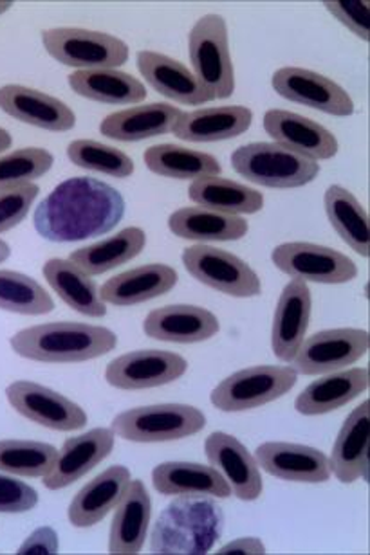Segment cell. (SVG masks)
<instances>
[{"label": "cell", "instance_id": "cell-1", "mask_svg": "<svg viewBox=\"0 0 370 555\" xmlns=\"http://www.w3.org/2000/svg\"><path fill=\"white\" fill-rule=\"evenodd\" d=\"M124 214L118 190L91 177H75L43 198L35 211V228L46 241H86L113 231Z\"/></svg>", "mask_w": 370, "mask_h": 555}, {"label": "cell", "instance_id": "cell-2", "mask_svg": "<svg viewBox=\"0 0 370 555\" xmlns=\"http://www.w3.org/2000/svg\"><path fill=\"white\" fill-rule=\"evenodd\" d=\"M11 348L21 358L38 363H84L113 352L118 337L105 326L86 323H46L29 326L11 337Z\"/></svg>", "mask_w": 370, "mask_h": 555}, {"label": "cell", "instance_id": "cell-3", "mask_svg": "<svg viewBox=\"0 0 370 555\" xmlns=\"http://www.w3.org/2000/svg\"><path fill=\"white\" fill-rule=\"evenodd\" d=\"M225 527V513L212 496H179L152 530V554L204 555Z\"/></svg>", "mask_w": 370, "mask_h": 555}, {"label": "cell", "instance_id": "cell-4", "mask_svg": "<svg viewBox=\"0 0 370 555\" xmlns=\"http://www.w3.org/2000/svg\"><path fill=\"white\" fill-rule=\"evenodd\" d=\"M231 166L246 181L279 190L306 186L320 173L317 160L279 143L241 146L231 155Z\"/></svg>", "mask_w": 370, "mask_h": 555}, {"label": "cell", "instance_id": "cell-5", "mask_svg": "<svg viewBox=\"0 0 370 555\" xmlns=\"http://www.w3.org/2000/svg\"><path fill=\"white\" fill-rule=\"evenodd\" d=\"M190 60L193 76L212 100H226L235 91V70L231 62L228 26L220 15L199 18L190 33Z\"/></svg>", "mask_w": 370, "mask_h": 555}, {"label": "cell", "instance_id": "cell-6", "mask_svg": "<svg viewBox=\"0 0 370 555\" xmlns=\"http://www.w3.org/2000/svg\"><path fill=\"white\" fill-rule=\"evenodd\" d=\"M42 43L56 62L81 70L118 69L129 60L127 43L109 33L54 27L42 33Z\"/></svg>", "mask_w": 370, "mask_h": 555}, {"label": "cell", "instance_id": "cell-7", "mask_svg": "<svg viewBox=\"0 0 370 555\" xmlns=\"http://www.w3.org/2000/svg\"><path fill=\"white\" fill-rule=\"evenodd\" d=\"M206 426V416L187 404H156L119 413L113 421L114 435L130 442H173L192 437Z\"/></svg>", "mask_w": 370, "mask_h": 555}, {"label": "cell", "instance_id": "cell-8", "mask_svg": "<svg viewBox=\"0 0 370 555\" xmlns=\"http://www.w3.org/2000/svg\"><path fill=\"white\" fill-rule=\"evenodd\" d=\"M298 374L293 366H253L226 377L212 391V404L226 413L247 412L277 401L293 390Z\"/></svg>", "mask_w": 370, "mask_h": 555}, {"label": "cell", "instance_id": "cell-9", "mask_svg": "<svg viewBox=\"0 0 370 555\" xmlns=\"http://www.w3.org/2000/svg\"><path fill=\"white\" fill-rule=\"evenodd\" d=\"M183 263L188 273L206 287L233 298H253L263 293L260 278L244 260L212 246L184 249Z\"/></svg>", "mask_w": 370, "mask_h": 555}, {"label": "cell", "instance_id": "cell-10", "mask_svg": "<svg viewBox=\"0 0 370 555\" xmlns=\"http://www.w3.org/2000/svg\"><path fill=\"white\" fill-rule=\"evenodd\" d=\"M369 332L360 328H334L318 332L302 343L293 358L296 374L323 375L360 361L369 352Z\"/></svg>", "mask_w": 370, "mask_h": 555}, {"label": "cell", "instance_id": "cell-11", "mask_svg": "<svg viewBox=\"0 0 370 555\" xmlns=\"http://www.w3.org/2000/svg\"><path fill=\"white\" fill-rule=\"evenodd\" d=\"M271 260L275 268L302 282L339 285L358 276L356 263L344 253L309 242L282 244L273 249Z\"/></svg>", "mask_w": 370, "mask_h": 555}, {"label": "cell", "instance_id": "cell-12", "mask_svg": "<svg viewBox=\"0 0 370 555\" xmlns=\"http://www.w3.org/2000/svg\"><path fill=\"white\" fill-rule=\"evenodd\" d=\"M5 396L15 412L38 426L54 431H75L87 424V413L76 402L31 380H16L8 386Z\"/></svg>", "mask_w": 370, "mask_h": 555}, {"label": "cell", "instance_id": "cell-13", "mask_svg": "<svg viewBox=\"0 0 370 555\" xmlns=\"http://www.w3.org/2000/svg\"><path fill=\"white\" fill-rule=\"evenodd\" d=\"M187 369V361L178 353L136 350L109 363L105 379L118 390H149L181 379Z\"/></svg>", "mask_w": 370, "mask_h": 555}, {"label": "cell", "instance_id": "cell-14", "mask_svg": "<svg viewBox=\"0 0 370 555\" xmlns=\"http://www.w3.org/2000/svg\"><path fill=\"white\" fill-rule=\"evenodd\" d=\"M275 91L290 102L306 105L320 113L347 118L355 113V103L347 91L328 76L302 67H282L271 80Z\"/></svg>", "mask_w": 370, "mask_h": 555}, {"label": "cell", "instance_id": "cell-15", "mask_svg": "<svg viewBox=\"0 0 370 555\" xmlns=\"http://www.w3.org/2000/svg\"><path fill=\"white\" fill-rule=\"evenodd\" d=\"M204 449L209 465L219 470L231 487V494L242 502H255L260 498L264 486L257 460L235 437L222 431L212 433Z\"/></svg>", "mask_w": 370, "mask_h": 555}, {"label": "cell", "instance_id": "cell-16", "mask_svg": "<svg viewBox=\"0 0 370 555\" xmlns=\"http://www.w3.org/2000/svg\"><path fill=\"white\" fill-rule=\"evenodd\" d=\"M114 438L116 435L113 429L105 427H97L80 437L69 438L64 448L60 449L53 469L43 476V487L49 491H59L84 478L89 470L107 459L114 448Z\"/></svg>", "mask_w": 370, "mask_h": 555}, {"label": "cell", "instance_id": "cell-17", "mask_svg": "<svg viewBox=\"0 0 370 555\" xmlns=\"http://www.w3.org/2000/svg\"><path fill=\"white\" fill-rule=\"evenodd\" d=\"M255 460L260 469L280 480L323 483L331 478V465L322 451L290 442H266L258 446Z\"/></svg>", "mask_w": 370, "mask_h": 555}, {"label": "cell", "instance_id": "cell-18", "mask_svg": "<svg viewBox=\"0 0 370 555\" xmlns=\"http://www.w3.org/2000/svg\"><path fill=\"white\" fill-rule=\"evenodd\" d=\"M311 320V291L306 282L293 278L280 294L271 328V347L280 361L290 363L306 339Z\"/></svg>", "mask_w": 370, "mask_h": 555}, {"label": "cell", "instance_id": "cell-19", "mask_svg": "<svg viewBox=\"0 0 370 555\" xmlns=\"http://www.w3.org/2000/svg\"><path fill=\"white\" fill-rule=\"evenodd\" d=\"M264 130L275 143L315 160L333 159L339 154V141L326 127L301 114L273 108L264 116Z\"/></svg>", "mask_w": 370, "mask_h": 555}, {"label": "cell", "instance_id": "cell-20", "mask_svg": "<svg viewBox=\"0 0 370 555\" xmlns=\"http://www.w3.org/2000/svg\"><path fill=\"white\" fill-rule=\"evenodd\" d=\"M0 108L11 118L49 132H67L76 116L64 102L24 86L0 87Z\"/></svg>", "mask_w": 370, "mask_h": 555}, {"label": "cell", "instance_id": "cell-21", "mask_svg": "<svg viewBox=\"0 0 370 555\" xmlns=\"http://www.w3.org/2000/svg\"><path fill=\"white\" fill-rule=\"evenodd\" d=\"M219 328V320L209 310L195 305H168L152 310L143 323V331L152 339L181 345L206 341Z\"/></svg>", "mask_w": 370, "mask_h": 555}, {"label": "cell", "instance_id": "cell-22", "mask_svg": "<svg viewBox=\"0 0 370 555\" xmlns=\"http://www.w3.org/2000/svg\"><path fill=\"white\" fill-rule=\"evenodd\" d=\"M138 69L145 76L146 83L168 100H174L181 105H203V103L214 102L193 73L167 54L140 51Z\"/></svg>", "mask_w": 370, "mask_h": 555}, {"label": "cell", "instance_id": "cell-23", "mask_svg": "<svg viewBox=\"0 0 370 555\" xmlns=\"http://www.w3.org/2000/svg\"><path fill=\"white\" fill-rule=\"evenodd\" d=\"M152 502L141 480H130L124 498L116 505L109 552L114 555L140 554L151 524Z\"/></svg>", "mask_w": 370, "mask_h": 555}, {"label": "cell", "instance_id": "cell-24", "mask_svg": "<svg viewBox=\"0 0 370 555\" xmlns=\"http://www.w3.org/2000/svg\"><path fill=\"white\" fill-rule=\"evenodd\" d=\"M370 448V402L366 401L345 418L329 460L331 473L342 483L367 478Z\"/></svg>", "mask_w": 370, "mask_h": 555}, {"label": "cell", "instance_id": "cell-25", "mask_svg": "<svg viewBox=\"0 0 370 555\" xmlns=\"http://www.w3.org/2000/svg\"><path fill=\"white\" fill-rule=\"evenodd\" d=\"M178 273L163 263H149L111 278L100 288L103 304L132 307L170 293L178 283Z\"/></svg>", "mask_w": 370, "mask_h": 555}, {"label": "cell", "instance_id": "cell-26", "mask_svg": "<svg viewBox=\"0 0 370 555\" xmlns=\"http://www.w3.org/2000/svg\"><path fill=\"white\" fill-rule=\"evenodd\" d=\"M183 111L167 103H149L114 113L103 119L100 132L105 138L132 143L173 132Z\"/></svg>", "mask_w": 370, "mask_h": 555}, {"label": "cell", "instance_id": "cell-27", "mask_svg": "<svg viewBox=\"0 0 370 555\" xmlns=\"http://www.w3.org/2000/svg\"><path fill=\"white\" fill-rule=\"evenodd\" d=\"M130 483V470L114 465L81 487L69 505V521L78 529L100 524L124 498Z\"/></svg>", "mask_w": 370, "mask_h": 555}, {"label": "cell", "instance_id": "cell-28", "mask_svg": "<svg viewBox=\"0 0 370 555\" xmlns=\"http://www.w3.org/2000/svg\"><path fill=\"white\" fill-rule=\"evenodd\" d=\"M152 483L165 496L230 498L231 487L212 465L165 462L152 470Z\"/></svg>", "mask_w": 370, "mask_h": 555}, {"label": "cell", "instance_id": "cell-29", "mask_svg": "<svg viewBox=\"0 0 370 555\" xmlns=\"http://www.w3.org/2000/svg\"><path fill=\"white\" fill-rule=\"evenodd\" d=\"M252 111L239 105L199 108L183 113L173 132L188 143H215L239 138L252 127Z\"/></svg>", "mask_w": 370, "mask_h": 555}, {"label": "cell", "instance_id": "cell-30", "mask_svg": "<svg viewBox=\"0 0 370 555\" xmlns=\"http://www.w3.org/2000/svg\"><path fill=\"white\" fill-rule=\"evenodd\" d=\"M369 369H353L315 380L296 397V412L306 416L326 415L355 401L369 388Z\"/></svg>", "mask_w": 370, "mask_h": 555}, {"label": "cell", "instance_id": "cell-31", "mask_svg": "<svg viewBox=\"0 0 370 555\" xmlns=\"http://www.w3.org/2000/svg\"><path fill=\"white\" fill-rule=\"evenodd\" d=\"M42 273L54 293L71 309L89 318H103L107 314V307L103 304L97 282L76 268L71 260L51 258L43 266Z\"/></svg>", "mask_w": 370, "mask_h": 555}, {"label": "cell", "instance_id": "cell-32", "mask_svg": "<svg viewBox=\"0 0 370 555\" xmlns=\"http://www.w3.org/2000/svg\"><path fill=\"white\" fill-rule=\"evenodd\" d=\"M168 228L184 241L231 242L241 241L250 225L237 215L219 214L214 209L183 208L170 215Z\"/></svg>", "mask_w": 370, "mask_h": 555}, {"label": "cell", "instance_id": "cell-33", "mask_svg": "<svg viewBox=\"0 0 370 555\" xmlns=\"http://www.w3.org/2000/svg\"><path fill=\"white\" fill-rule=\"evenodd\" d=\"M69 86L78 96L105 105H132L146 98L145 86L118 69L76 70Z\"/></svg>", "mask_w": 370, "mask_h": 555}, {"label": "cell", "instance_id": "cell-34", "mask_svg": "<svg viewBox=\"0 0 370 555\" xmlns=\"http://www.w3.org/2000/svg\"><path fill=\"white\" fill-rule=\"evenodd\" d=\"M145 231L140 228H125L111 238L76 249L71 253L69 260L89 276H98L135 260L145 249Z\"/></svg>", "mask_w": 370, "mask_h": 555}, {"label": "cell", "instance_id": "cell-35", "mask_svg": "<svg viewBox=\"0 0 370 555\" xmlns=\"http://www.w3.org/2000/svg\"><path fill=\"white\" fill-rule=\"evenodd\" d=\"M190 201L199 208L226 215H253L264 208L263 193L222 177H204L192 182Z\"/></svg>", "mask_w": 370, "mask_h": 555}, {"label": "cell", "instance_id": "cell-36", "mask_svg": "<svg viewBox=\"0 0 370 555\" xmlns=\"http://www.w3.org/2000/svg\"><path fill=\"white\" fill-rule=\"evenodd\" d=\"M326 214L329 222L342 241L358 253L360 257L370 255V225L366 208L358 203V198L342 186H329L323 197Z\"/></svg>", "mask_w": 370, "mask_h": 555}, {"label": "cell", "instance_id": "cell-37", "mask_svg": "<svg viewBox=\"0 0 370 555\" xmlns=\"http://www.w3.org/2000/svg\"><path fill=\"white\" fill-rule=\"evenodd\" d=\"M145 165L149 170L157 176L168 179H204V177H219L222 171L219 160L214 155L197 152V150L184 149L179 144H156L146 150Z\"/></svg>", "mask_w": 370, "mask_h": 555}, {"label": "cell", "instance_id": "cell-38", "mask_svg": "<svg viewBox=\"0 0 370 555\" xmlns=\"http://www.w3.org/2000/svg\"><path fill=\"white\" fill-rule=\"evenodd\" d=\"M59 451L51 443L0 440V470L24 478H43L53 469Z\"/></svg>", "mask_w": 370, "mask_h": 555}, {"label": "cell", "instance_id": "cell-39", "mask_svg": "<svg viewBox=\"0 0 370 555\" xmlns=\"http://www.w3.org/2000/svg\"><path fill=\"white\" fill-rule=\"evenodd\" d=\"M0 309L15 314L42 315L54 309V301L33 278L0 271Z\"/></svg>", "mask_w": 370, "mask_h": 555}, {"label": "cell", "instance_id": "cell-40", "mask_svg": "<svg viewBox=\"0 0 370 555\" xmlns=\"http://www.w3.org/2000/svg\"><path fill=\"white\" fill-rule=\"evenodd\" d=\"M67 157L84 170L98 171L116 179H125L135 171V160L130 159L129 155L92 139L73 141L67 146Z\"/></svg>", "mask_w": 370, "mask_h": 555}, {"label": "cell", "instance_id": "cell-41", "mask_svg": "<svg viewBox=\"0 0 370 555\" xmlns=\"http://www.w3.org/2000/svg\"><path fill=\"white\" fill-rule=\"evenodd\" d=\"M53 155L43 149H22L0 157V190L31 184L53 166Z\"/></svg>", "mask_w": 370, "mask_h": 555}, {"label": "cell", "instance_id": "cell-42", "mask_svg": "<svg viewBox=\"0 0 370 555\" xmlns=\"http://www.w3.org/2000/svg\"><path fill=\"white\" fill-rule=\"evenodd\" d=\"M37 184H22V186L0 190V233L10 231L26 219L33 203L38 197Z\"/></svg>", "mask_w": 370, "mask_h": 555}, {"label": "cell", "instance_id": "cell-43", "mask_svg": "<svg viewBox=\"0 0 370 555\" xmlns=\"http://www.w3.org/2000/svg\"><path fill=\"white\" fill-rule=\"evenodd\" d=\"M331 15L336 16L345 27H349L356 37L369 42L370 38V16L369 2L361 0H329L323 2Z\"/></svg>", "mask_w": 370, "mask_h": 555}, {"label": "cell", "instance_id": "cell-44", "mask_svg": "<svg viewBox=\"0 0 370 555\" xmlns=\"http://www.w3.org/2000/svg\"><path fill=\"white\" fill-rule=\"evenodd\" d=\"M38 494L33 487L11 476L0 475V513L21 514L37 507Z\"/></svg>", "mask_w": 370, "mask_h": 555}, {"label": "cell", "instance_id": "cell-45", "mask_svg": "<svg viewBox=\"0 0 370 555\" xmlns=\"http://www.w3.org/2000/svg\"><path fill=\"white\" fill-rule=\"evenodd\" d=\"M60 543L59 535L49 527H40L35 530L24 543L16 554L18 555H53L59 554Z\"/></svg>", "mask_w": 370, "mask_h": 555}, {"label": "cell", "instance_id": "cell-46", "mask_svg": "<svg viewBox=\"0 0 370 555\" xmlns=\"http://www.w3.org/2000/svg\"><path fill=\"white\" fill-rule=\"evenodd\" d=\"M219 555H263L266 554V546L263 541L257 538H241V540L231 541L228 545L222 546Z\"/></svg>", "mask_w": 370, "mask_h": 555}, {"label": "cell", "instance_id": "cell-47", "mask_svg": "<svg viewBox=\"0 0 370 555\" xmlns=\"http://www.w3.org/2000/svg\"><path fill=\"white\" fill-rule=\"evenodd\" d=\"M13 139H11L10 132L5 129H0V152L10 149Z\"/></svg>", "mask_w": 370, "mask_h": 555}, {"label": "cell", "instance_id": "cell-48", "mask_svg": "<svg viewBox=\"0 0 370 555\" xmlns=\"http://www.w3.org/2000/svg\"><path fill=\"white\" fill-rule=\"evenodd\" d=\"M10 246L4 241H0V263L5 262L10 258Z\"/></svg>", "mask_w": 370, "mask_h": 555}, {"label": "cell", "instance_id": "cell-49", "mask_svg": "<svg viewBox=\"0 0 370 555\" xmlns=\"http://www.w3.org/2000/svg\"><path fill=\"white\" fill-rule=\"evenodd\" d=\"M11 4H13L11 0H0V15H4L5 11L10 10Z\"/></svg>", "mask_w": 370, "mask_h": 555}]
</instances>
